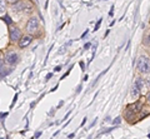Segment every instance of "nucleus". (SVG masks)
<instances>
[{
    "instance_id": "dca6fc26",
    "label": "nucleus",
    "mask_w": 150,
    "mask_h": 139,
    "mask_svg": "<svg viewBox=\"0 0 150 139\" xmlns=\"http://www.w3.org/2000/svg\"><path fill=\"white\" fill-rule=\"evenodd\" d=\"M8 1H9V3H11V4H14V3H18L19 0H8Z\"/></svg>"
},
{
    "instance_id": "f8f14e48",
    "label": "nucleus",
    "mask_w": 150,
    "mask_h": 139,
    "mask_svg": "<svg viewBox=\"0 0 150 139\" xmlns=\"http://www.w3.org/2000/svg\"><path fill=\"white\" fill-rule=\"evenodd\" d=\"M100 23H101V19H100L99 21H98V24H96V26H95V30H98V29H99V26H100Z\"/></svg>"
},
{
    "instance_id": "6ab92c4d",
    "label": "nucleus",
    "mask_w": 150,
    "mask_h": 139,
    "mask_svg": "<svg viewBox=\"0 0 150 139\" xmlns=\"http://www.w3.org/2000/svg\"><path fill=\"white\" fill-rule=\"evenodd\" d=\"M60 69H62V67H60V65H59V67H56V68H55V72H59Z\"/></svg>"
},
{
    "instance_id": "1a4fd4ad",
    "label": "nucleus",
    "mask_w": 150,
    "mask_h": 139,
    "mask_svg": "<svg viewBox=\"0 0 150 139\" xmlns=\"http://www.w3.org/2000/svg\"><path fill=\"white\" fill-rule=\"evenodd\" d=\"M4 77V63L0 60V78Z\"/></svg>"
},
{
    "instance_id": "f03ea898",
    "label": "nucleus",
    "mask_w": 150,
    "mask_h": 139,
    "mask_svg": "<svg viewBox=\"0 0 150 139\" xmlns=\"http://www.w3.org/2000/svg\"><path fill=\"white\" fill-rule=\"evenodd\" d=\"M31 9H33V6L28 1H18V3H15V5H14V10H15V11H26V13H30Z\"/></svg>"
},
{
    "instance_id": "4be33fe9",
    "label": "nucleus",
    "mask_w": 150,
    "mask_h": 139,
    "mask_svg": "<svg viewBox=\"0 0 150 139\" xmlns=\"http://www.w3.org/2000/svg\"><path fill=\"white\" fill-rule=\"evenodd\" d=\"M148 101H149V103H150V93H149V94H148Z\"/></svg>"
},
{
    "instance_id": "39448f33",
    "label": "nucleus",
    "mask_w": 150,
    "mask_h": 139,
    "mask_svg": "<svg viewBox=\"0 0 150 139\" xmlns=\"http://www.w3.org/2000/svg\"><path fill=\"white\" fill-rule=\"evenodd\" d=\"M20 38H21L20 30H19L18 28H13V29L10 30V40L11 41H18V40H20Z\"/></svg>"
},
{
    "instance_id": "7ed1b4c3",
    "label": "nucleus",
    "mask_w": 150,
    "mask_h": 139,
    "mask_svg": "<svg viewBox=\"0 0 150 139\" xmlns=\"http://www.w3.org/2000/svg\"><path fill=\"white\" fill-rule=\"evenodd\" d=\"M38 25H39V23H38L36 18H31L26 24V30L29 31V33H35V30L38 29Z\"/></svg>"
},
{
    "instance_id": "a211bd4d",
    "label": "nucleus",
    "mask_w": 150,
    "mask_h": 139,
    "mask_svg": "<svg viewBox=\"0 0 150 139\" xmlns=\"http://www.w3.org/2000/svg\"><path fill=\"white\" fill-rule=\"evenodd\" d=\"M6 115H8V113H3L1 115H0V117H1V118H5V117H6Z\"/></svg>"
},
{
    "instance_id": "4468645a",
    "label": "nucleus",
    "mask_w": 150,
    "mask_h": 139,
    "mask_svg": "<svg viewBox=\"0 0 150 139\" xmlns=\"http://www.w3.org/2000/svg\"><path fill=\"white\" fill-rule=\"evenodd\" d=\"M89 48H90V43H88V44H85V46H84V49H89Z\"/></svg>"
},
{
    "instance_id": "9d476101",
    "label": "nucleus",
    "mask_w": 150,
    "mask_h": 139,
    "mask_svg": "<svg viewBox=\"0 0 150 139\" xmlns=\"http://www.w3.org/2000/svg\"><path fill=\"white\" fill-rule=\"evenodd\" d=\"M4 20H5V21H6V24H11V23H13V20H11V18H10V16H9V15H5V16H4Z\"/></svg>"
},
{
    "instance_id": "6e6552de",
    "label": "nucleus",
    "mask_w": 150,
    "mask_h": 139,
    "mask_svg": "<svg viewBox=\"0 0 150 139\" xmlns=\"http://www.w3.org/2000/svg\"><path fill=\"white\" fill-rule=\"evenodd\" d=\"M5 9H6V6H5V0H0V14L5 11Z\"/></svg>"
},
{
    "instance_id": "2eb2a0df",
    "label": "nucleus",
    "mask_w": 150,
    "mask_h": 139,
    "mask_svg": "<svg viewBox=\"0 0 150 139\" xmlns=\"http://www.w3.org/2000/svg\"><path fill=\"white\" fill-rule=\"evenodd\" d=\"M51 77H53V74H51V73H50V74H48V75H46V80H49Z\"/></svg>"
},
{
    "instance_id": "0eeeda50",
    "label": "nucleus",
    "mask_w": 150,
    "mask_h": 139,
    "mask_svg": "<svg viewBox=\"0 0 150 139\" xmlns=\"http://www.w3.org/2000/svg\"><path fill=\"white\" fill-rule=\"evenodd\" d=\"M140 94V89H139V87L137 83H134L133 84V88H131V95L134 96V98H137V96H139Z\"/></svg>"
},
{
    "instance_id": "f257e3e1",
    "label": "nucleus",
    "mask_w": 150,
    "mask_h": 139,
    "mask_svg": "<svg viewBox=\"0 0 150 139\" xmlns=\"http://www.w3.org/2000/svg\"><path fill=\"white\" fill-rule=\"evenodd\" d=\"M138 69L139 72L142 73H150V59L148 57H144L142 55L139 59H138Z\"/></svg>"
},
{
    "instance_id": "aec40b11",
    "label": "nucleus",
    "mask_w": 150,
    "mask_h": 139,
    "mask_svg": "<svg viewBox=\"0 0 150 139\" xmlns=\"http://www.w3.org/2000/svg\"><path fill=\"white\" fill-rule=\"evenodd\" d=\"M85 35H88V30H85V33H84V34L81 35V38H85Z\"/></svg>"
},
{
    "instance_id": "ddd939ff",
    "label": "nucleus",
    "mask_w": 150,
    "mask_h": 139,
    "mask_svg": "<svg viewBox=\"0 0 150 139\" xmlns=\"http://www.w3.org/2000/svg\"><path fill=\"white\" fill-rule=\"evenodd\" d=\"M40 135H41V132H38V133L35 134V135H34V138H39Z\"/></svg>"
},
{
    "instance_id": "20e7f679",
    "label": "nucleus",
    "mask_w": 150,
    "mask_h": 139,
    "mask_svg": "<svg viewBox=\"0 0 150 139\" xmlns=\"http://www.w3.org/2000/svg\"><path fill=\"white\" fill-rule=\"evenodd\" d=\"M5 60L8 64H10V65H14V64H16L18 62V54L14 53V52H10L5 55Z\"/></svg>"
},
{
    "instance_id": "9b49d317",
    "label": "nucleus",
    "mask_w": 150,
    "mask_h": 139,
    "mask_svg": "<svg viewBox=\"0 0 150 139\" xmlns=\"http://www.w3.org/2000/svg\"><path fill=\"white\" fill-rule=\"evenodd\" d=\"M120 120H121V119H120L119 117L116 118V119H114V124H116V126H118V124H120Z\"/></svg>"
},
{
    "instance_id": "f3484780",
    "label": "nucleus",
    "mask_w": 150,
    "mask_h": 139,
    "mask_svg": "<svg viewBox=\"0 0 150 139\" xmlns=\"http://www.w3.org/2000/svg\"><path fill=\"white\" fill-rule=\"evenodd\" d=\"M112 10H114V6H111V10H110V13H109L110 16H112V14H114V13H112Z\"/></svg>"
},
{
    "instance_id": "412c9836",
    "label": "nucleus",
    "mask_w": 150,
    "mask_h": 139,
    "mask_svg": "<svg viewBox=\"0 0 150 139\" xmlns=\"http://www.w3.org/2000/svg\"><path fill=\"white\" fill-rule=\"evenodd\" d=\"M146 40H148V43H150V33L148 34V38H146Z\"/></svg>"
},
{
    "instance_id": "423d86ee",
    "label": "nucleus",
    "mask_w": 150,
    "mask_h": 139,
    "mask_svg": "<svg viewBox=\"0 0 150 139\" xmlns=\"http://www.w3.org/2000/svg\"><path fill=\"white\" fill-rule=\"evenodd\" d=\"M31 40H33V38L30 35L23 36V38H20V41H19V46H20V48H25V46H28L31 43Z\"/></svg>"
}]
</instances>
